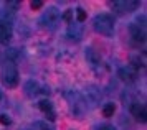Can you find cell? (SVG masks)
Here are the masks:
<instances>
[{
  "label": "cell",
  "mask_w": 147,
  "mask_h": 130,
  "mask_svg": "<svg viewBox=\"0 0 147 130\" xmlns=\"http://www.w3.org/2000/svg\"><path fill=\"white\" fill-rule=\"evenodd\" d=\"M13 21H15V13L8 12L7 8H2V10H0V23H2V25L12 26Z\"/></svg>",
  "instance_id": "14"
},
{
  "label": "cell",
  "mask_w": 147,
  "mask_h": 130,
  "mask_svg": "<svg viewBox=\"0 0 147 130\" xmlns=\"http://www.w3.org/2000/svg\"><path fill=\"white\" fill-rule=\"evenodd\" d=\"M25 130H30V129H25Z\"/></svg>",
  "instance_id": "28"
},
{
  "label": "cell",
  "mask_w": 147,
  "mask_h": 130,
  "mask_svg": "<svg viewBox=\"0 0 147 130\" xmlns=\"http://www.w3.org/2000/svg\"><path fill=\"white\" fill-rule=\"evenodd\" d=\"M10 40H12V26L0 23V43L2 45H8Z\"/></svg>",
  "instance_id": "13"
},
{
  "label": "cell",
  "mask_w": 147,
  "mask_h": 130,
  "mask_svg": "<svg viewBox=\"0 0 147 130\" xmlns=\"http://www.w3.org/2000/svg\"><path fill=\"white\" fill-rule=\"evenodd\" d=\"M61 18L65 20L66 23H73V10H66V12L63 13V17Z\"/></svg>",
  "instance_id": "21"
},
{
  "label": "cell",
  "mask_w": 147,
  "mask_h": 130,
  "mask_svg": "<svg viewBox=\"0 0 147 130\" xmlns=\"http://www.w3.org/2000/svg\"><path fill=\"white\" fill-rule=\"evenodd\" d=\"M35 127L38 130H55L53 125H50L48 122H41V120H38V122H35Z\"/></svg>",
  "instance_id": "18"
},
{
  "label": "cell",
  "mask_w": 147,
  "mask_h": 130,
  "mask_svg": "<svg viewBox=\"0 0 147 130\" xmlns=\"http://www.w3.org/2000/svg\"><path fill=\"white\" fill-rule=\"evenodd\" d=\"M76 17H78V23H83L84 20H86V12L83 10V8H76Z\"/></svg>",
  "instance_id": "20"
},
{
  "label": "cell",
  "mask_w": 147,
  "mask_h": 130,
  "mask_svg": "<svg viewBox=\"0 0 147 130\" xmlns=\"http://www.w3.org/2000/svg\"><path fill=\"white\" fill-rule=\"evenodd\" d=\"M84 105L86 107H96V105L99 104L101 101V92L98 87H89L86 91V94H84Z\"/></svg>",
  "instance_id": "6"
},
{
  "label": "cell",
  "mask_w": 147,
  "mask_h": 130,
  "mask_svg": "<svg viewBox=\"0 0 147 130\" xmlns=\"http://www.w3.org/2000/svg\"><path fill=\"white\" fill-rule=\"evenodd\" d=\"M86 61H88V64L91 66L93 71H96V72L101 71V68H102V59H101V56L96 53V50L88 48L86 50Z\"/></svg>",
  "instance_id": "5"
},
{
  "label": "cell",
  "mask_w": 147,
  "mask_h": 130,
  "mask_svg": "<svg viewBox=\"0 0 147 130\" xmlns=\"http://www.w3.org/2000/svg\"><path fill=\"white\" fill-rule=\"evenodd\" d=\"M129 31H131L132 38L136 40L137 43H144V41H146V31H144V28H140V26H137L136 23H132V25L129 26Z\"/></svg>",
  "instance_id": "12"
},
{
  "label": "cell",
  "mask_w": 147,
  "mask_h": 130,
  "mask_svg": "<svg viewBox=\"0 0 147 130\" xmlns=\"http://www.w3.org/2000/svg\"><path fill=\"white\" fill-rule=\"evenodd\" d=\"M93 26H94V30L99 33V35L111 36V35L114 33L116 21H114V17L111 15V13H99V15L94 17Z\"/></svg>",
  "instance_id": "1"
},
{
  "label": "cell",
  "mask_w": 147,
  "mask_h": 130,
  "mask_svg": "<svg viewBox=\"0 0 147 130\" xmlns=\"http://www.w3.org/2000/svg\"><path fill=\"white\" fill-rule=\"evenodd\" d=\"M114 112H116V105L113 102H107V104L102 105V114L106 115V117H113Z\"/></svg>",
  "instance_id": "15"
},
{
  "label": "cell",
  "mask_w": 147,
  "mask_h": 130,
  "mask_svg": "<svg viewBox=\"0 0 147 130\" xmlns=\"http://www.w3.org/2000/svg\"><path fill=\"white\" fill-rule=\"evenodd\" d=\"M66 99H68V102H69V105H71L73 114H76V115L80 117L81 114L84 112V109H86L81 94H78V92H74V91H69V92H66Z\"/></svg>",
  "instance_id": "4"
},
{
  "label": "cell",
  "mask_w": 147,
  "mask_h": 130,
  "mask_svg": "<svg viewBox=\"0 0 147 130\" xmlns=\"http://www.w3.org/2000/svg\"><path fill=\"white\" fill-rule=\"evenodd\" d=\"M60 12H58V8H55V7H51V8H48L47 12L41 15L40 18V25L43 26V28H48V30H55L56 26H58V21H60Z\"/></svg>",
  "instance_id": "3"
},
{
  "label": "cell",
  "mask_w": 147,
  "mask_h": 130,
  "mask_svg": "<svg viewBox=\"0 0 147 130\" xmlns=\"http://www.w3.org/2000/svg\"><path fill=\"white\" fill-rule=\"evenodd\" d=\"M117 76H119L122 81L131 82V81H136V79H137V69L132 68V66H124V68H121L119 71H117Z\"/></svg>",
  "instance_id": "7"
},
{
  "label": "cell",
  "mask_w": 147,
  "mask_h": 130,
  "mask_svg": "<svg viewBox=\"0 0 147 130\" xmlns=\"http://www.w3.org/2000/svg\"><path fill=\"white\" fill-rule=\"evenodd\" d=\"M38 107H40L43 112H50V111H53V104L48 101V99H43V101H40L38 102Z\"/></svg>",
  "instance_id": "17"
},
{
  "label": "cell",
  "mask_w": 147,
  "mask_h": 130,
  "mask_svg": "<svg viewBox=\"0 0 147 130\" xmlns=\"http://www.w3.org/2000/svg\"><path fill=\"white\" fill-rule=\"evenodd\" d=\"M5 8H7L8 12L15 13L20 8V2H17V0H8V2H5Z\"/></svg>",
  "instance_id": "16"
},
{
  "label": "cell",
  "mask_w": 147,
  "mask_h": 130,
  "mask_svg": "<svg viewBox=\"0 0 147 130\" xmlns=\"http://www.w3.org/2000/svg\"><path fill=\"white\" fill-rule=\"evenodd\" d=\"M0 124L2 125H10L12 124V119L8 117L7 114H0Z\"/></svg>",
  "instance_id": "23"
},
{
  "label": "cell",
  "mask_w": 147,
  "mask_h": 130,
  "mask_svg": "<svg viewBox=\"0 0 147 130\" xmlns=\"http://www.w3.org/2000/svg\"><path fill=\"white\" fill-rule=\"evenodd\" d=\"M23 92L27 94L28 97H35L36 94H40V84H38L35 79H30V81H27L25 86H23Z\"/></svg>",
  "instance_id": "10"
},
{
  "label": "cell",
  "mask_w": 147,
  "mask_h": 130,
  "mask_svg": "<svg viewBox=\"0 0 147 130\" xmlns=\"http://www.w3.org/2000/svg\"><path fill=\"white\" fill-rule=\"evenodd\" d=\"M139 2H114L113 8L117 13H126V12H132L134 8H137Z\"/></svg>",
  "instance_id": "9"
},
{
  "label": "cell",
  "mask_w": 147,
  "mask_h": 130,
  "mask_svg": "<svg viewBox=\"0 0 147 130\" xmlns=\"http://www.w3.org/2000/svg\"><path fill=\"white\" fill-rule=\"evenodd\" d=\"M131 61H132V68H144V61H142V59L140 58H137V56H132V59H131Z\"/></svg>",
  "instance_id": "22"
},
{
  "label": "cell",
  "mask_w": 147,
  "mask_h": 130,
  "mask_svg": "<svg viewBox=\"0 0 147 130\" xmlns=\"http://www.w3.org/2000/svg\"><path fill=\"white\" fill-rule=\"evenodd\" d=\"M30 7H32L33 10H40L41 7H43V2H41V0H33V2L30 3Z\"/></svg>",
  "instance_id": "24"
},
{
  "label": "cell",
  "mask_w": 147,
  "mask_h": 130,
  "mask_svg": "<svg viewBox=\"0 0 147 130\" xmlns=\"http://www.w3.org/2000/svg\"><path fill=\"white\" fill-rule=\"evenodd\" d=\"M96 130H116V129L111 127V125H101V127H98Z\"/></svg>",
  "instance_id": "26"
},
{
  "label": "cell",
  "mask_w": 147,
  "mask_h": 130,
  "mask_svg": "<svg viewBox=\"0 0 147 130\" xmlns=\"http://www.w3.org/2000/svg\"><path fill=\"white\" fill-rule=\"evenodd\" d=\"M68 36H69V40H81V36H83V25L81 23H69V28H68Z\"/></svg>",
  "instance_id": "11"
},
{
  "label": "cell",
  "mask_w": 147,
  "mask_h": 130,
  "mask_svg": "<svg viewBox=\"0 0 147 130\" xmlns=\"http://www.w3.org/2000/svg\"><path fill=\"white\" fill-rule=\"evenodd\" d=\"M2 105H3V94L0 92V107H2Z\"/></svg>",
  "instance_id": "27"
},
{
  "label": "cell",
  "mask_w": 147,
  "mask_h": 130,
  "mask_svg": "<svg viewBox=\"0 0 147 130\" xmlns=\"http://www.w3.org/2000/svg\"><path fill=\"white\" fill-rule=\"evenodd\" d=\"M7 58L10 63H13L15 59L18 58V51L15 50V48H10V50H7Z\"/></svg>",
  "instance_id": "19"
},
{
  "label": "cell",
  "mask_w": 147,
  "mask_h": 130,
  "mask_svg": "<svg viewBox=\"0 0 147 130\" xmlns=\"http://www.w3.org/2000/svg\"><path fill=\"white\" fill-rule=\"evenodd\" d=\"M131 114L134 115L136 120H139V122H146L147 120V112H146V105L142 104H131Z\"/></svg>",
  "instance_id": "8"
},
{
  "label": "cell",
  "mask_w": 147,
  "mask_h": 130,
  "mask_svg": "<svg viewBox=\"0 0 147 130\" xmlns=\"http://www.w3.org/2000/svg\"><path fill=\"white\" fill-rule=\"evenodd\" d=\"M45 114H47V119H48V120H51V122H53L55 119H56V114H55V111H50V112H45Z\"/></svg>",
  "instance_id": "25"
},
{
  "label": "cell",
  "mask_w": 147,
  "mask_h": 130,
  "mask_svg": "<svg viewBox=\"0 0 147 130\" xmlns=\"http://www.w3.org/2000/svg\"><path fill=\"white\" fill-rule=\"evenodd\" d=\"M0 78H2V82L5 87L8 89H13L18 86V69L15 63H10L7 61L5 64L2 66V71H0Z\"/></svg>",
  "instance_id": "2"
}]
</instances>
